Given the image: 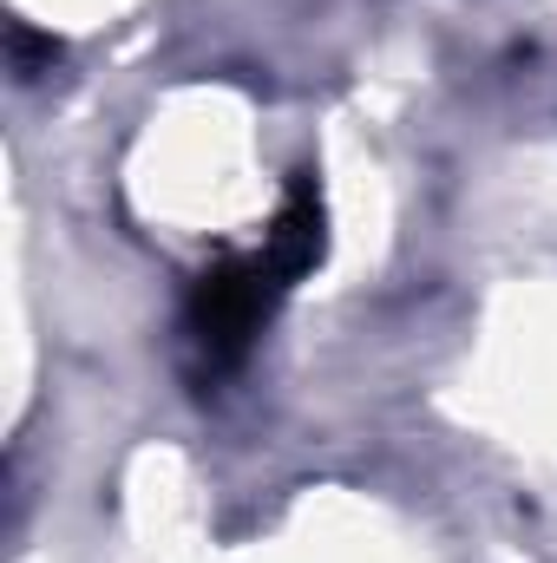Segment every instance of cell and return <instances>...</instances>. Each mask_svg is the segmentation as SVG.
<instances>
[{"mask_svg": "<svg viewBox=\"0 0 557 563\" xmlns=\"http://www.w3.org/2000/svg\"><path fill=\"white\" fill-rule=\"evenodd\" d=\"M282 295H288V282L263 263V250L204 269V282L190 288V334L210 354V367H230L263 334V321H270V308H276Z\"/></svg>", "mask_w": 557, "mask_h": 563, "instance_id": "6da1fadb", "label": "cell"}, {"mask_svg": "<svg viewBox=\"0 0 557 563\" xmlns=\"http://www.w3.org/2000/svg\"><path fill=\"white\" fill-rule=\"evenodd\" d=\"M321 250H328L321 190H315V177H295L288 197H282V210H276V223L263 230V263H270L282 282H302L321 263Z\"/></svg>", "mask_w": 557, "mask_h": 563, "instance_id": "7a4b0ae2", "label": "cell"}]
</instances>
